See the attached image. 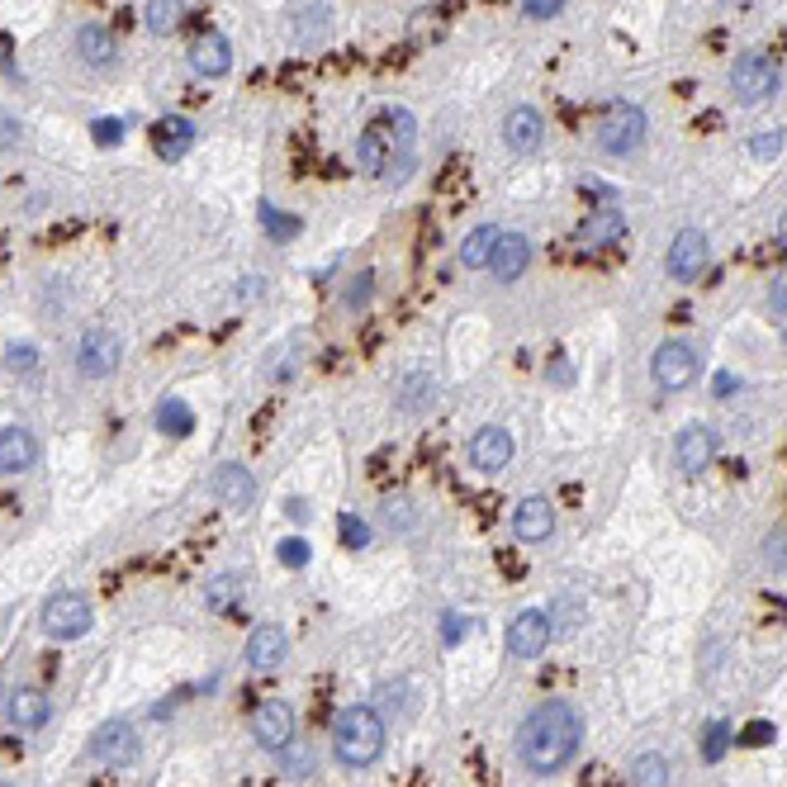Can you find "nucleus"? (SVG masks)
Here are the masks:
<instances>
[{"label":"nucleus","instance_id":"1","mask_svg":"<svg viewBox=\"0 0 787 787\" xmlns=\"http://www.w3.org/2000/svg\"><path fill=\"white\" fill-rule=\"evenodd\" d=\"M579 750H583V716L565 698L541 702L518 726V754L536 778H550V773L569 768L579 759Z\"/></svg>","mask_w":787,"mask_h":787},{"label":"nucleus","instance_id":"2","mask_svg":"<svg viewBox=\"0 0 787 787\" xmlns=\"http://www.w3.org/2000/svg\"><path fill=\"white\" fill-rule=\"evenodd\" d=\"M385 716L365 702H351V707L337 712L332 722V754L342 768H371L379 754H385Z\"/></svg>","mask_w":787,"mask_h":787},{"label":"nucleus","instance_id":"3","mask_svg":"<svg viewBox=\"0 0 787 787\" xmlns=\"http://www.w3.org/2000/svg\"><path fill=\"white\" fill-rule=\"evenodd\" d=\"M645 133H650V119L641 105L617 100V105H607L603 119L593 124V143H598L607 157H631V153H641Z\"/></svg>","mask_w":787,"mask_h":787},{"label":"nucleus","instance_id":"4","mask_svg":"<svg viewBox=\"0 0 787 787\" xmlns=\"http://www.w3.org/2000/svg\"><path fill=\"white\" fill-rule=\"evenodd\" d=\"M730 95H736V105L744 110H759V105H768L773 95L783 86V72L778 62L768 58V52H740L736 62H730Z\"/></svg>","mask_w":787,"mask_h":787},{"label":"nucleus","instance_id":"5","mask_svg":"<svg viewBox=\"0 0 787 787\" xmlns=\"http://www.w3.org/2000/svg\"><path fill=\"white\" fill-rule=\"evenodd\" d=\"M698 375H702V356H698L693 342H683V337L659 342L655 356H650V379H655V389H664V393L688 389Z\"/></svg>","mask_w":787,"mask_h":787},{"label":"nucleus","instance_id":"6","mask_svg":"<svg viewBox=\"0 0 787 787\" xmlns=\"http://www.w3.org/2000/svg\"><path fill=\"white\" fill-rule=\"evenodd\" d=\"M38 621H44V635H52V641H81V635L95 627V613H90L86 593L62 589V593H52V598L44 603Z\"/></svg>","mask_w":787,"mask_h":787},{"label":"nucleus","instance_id":"7","mask_svg":"<svg viewBox=\"0 0 787 787\" xmlns=\"http://www.w3.org/2000/svg\"><path fill=\"white\" fill-rule=\"evenodd\" d=\"M550 621H555V617L546 613V607H522V613L508 621V635H504L508 655H512V659H536V655H546V645H550V635H555Z\"/></svg>","mask_w":787,"mask_h":787},{"label":"nucleus","instance_id":"8","mask_svg":"<svg viewBox=\"0 0 787 787\" xmlns=\"http://www.w3.org/2000/svg\"><path fill=\"white\" fill-rule=\"evenodd\" d=\"M716 451H722V441H716V432H712L707 423H688V427H678V437H674V465H678V474L698 480L702 470H712Z\"/></svg>","mask_w":787,"mask_h":787},{"label":"nucleus","instance_id":"9","mask_svg":"<svg viewBox=\"0 0 787 787\" xmlns=\"http://www.w3.org/2000/svg\"><path fill=\"white\" fill-rule=\"evenodd\" d=\"M252 736H256V744L262 750H270V754H280L284 744L294 740V707L284 698H262L252 707Z\"/></svg>","mask_w":787,"mask_h":787},{"label":"nucleus","instance_id":"10","mask_svg":"<svg viewBox=\"0 0 787 787\" xmlns=\"http://www.w3.org/2000/svg\"><path fill=\"white\" fill-rule=\"evenodd\" d=\"M256 494H262V488H256V474L247 465H238V460H223V465L209 474V498L223 504L228 512H247L256 504Z\"/></svg>","mask_w":787,"mask_h":787},{"label":"nucleus","instance_id":"11","mask_svg":"<svg viewBox=\"0 0 787 787\" xmlns=\"http://www.w3.org/2000/svg\"><path fill=\"white\" fill-rule=\"evenodd\" d=\"M119 361H124V342H119L110 328H90V332L76 342V371L86 375V379L114 375Z\"/></svg>","mask_w":787,"mask_h":787},{"label":"nucleus","instance_id":"12","mask_svg":"<svg viewBox=\"0 0 787 787\" xmlns=\"http://www.w3.org/2000/svg\"><path fill=\"white\" fill-rule=\"evenodd\" d=\"M512 456H518V437L498 423H488L470 437V465L480 474H504L512 465Z\"/></svg>","mask_w":787,"mask_h":787},{"label":"nucleus","instance_id":"13","mask_svg":"<svg viewBox=\"0 0 787 787\" xmlns=\"http://www.w3.org/2000/svg\"><path fill=\"white\" fill-rule=\"evenodd\" d=\"M86 754L95 759V764H105V768H129L133 759H138V736H133L129 722H105L90 736Z\"/></svg>","mask_w":787,"mask_h":787},{"label":"nucleus","instance_id":"14","mask_svg":"<svg viewBox=\"0 0 787 787\" xmlns=\"http://www.w3.org/2000/svg\"><path fill=\"white\" fill-rule=\"evenodd\" d=\"M664 270H669V280H678V284L702 280V270H707V238H702L698 228H683V233L669 242V252H664Z\"/></svg>","mask_w":787,"mask_h":787},{"label":"nucleus","instance_id":"15","mask_svg":"<svg viewBox=\"0 0 787 787\" xmlns=\"http://www.w3.org/2000/svg\"><path fill=\"white\" fill-rule=\"evenodd\" d=\"M627 238V214L617 205H598L593 214H583V223L574 228V247L579 252H603L613 242Z\"/></svg>","mask_w":787,"mask_h":787},{"label":"nucleus","instance_id":"16","mask_svg":"<svg viewBox=\"0 0 787 787\" xmlns=\"http://www.w3.org/2000/svg\"><path fill=\"white\" fill-rule=\"evenodd\" d=\"M504 143H508V153H518V157H536L541 143H546V119H541V110L512 105L504 114Z\"/></svg>","mask_w":787,"mask_h":787},{"label":"nucleus","instance_id":"17","mask_svg":"<svg viewBox=\"0 0 787 787\" xmlns=\"http://www.w3.org/2000/svg\"><path fill=\"white\" fill-rule=\"evenodd\" d=\"M437 399H441V385H437V375H427V371H409L393 385V409H399L403 417H423L437 409Z\"/></svg>","mask_w":787,"mask_h":787},{"label":"nucleus","instance_id":"18","mask_svg":"<svg viewBox=\"0 0 787 787\" xmlns=\"http://www.w3.org/2000/svg\"><path fill=\"white\" fill-rule=\"evenodd\" d=\"M550 532H555V504L550 498L532 494V498H522V504L512 508V536L518 541L541 546V541H550Z\"/></svg>","mask_w":787,"mask_h":787},{"label":"nucleus","instance_id":"19","mask_svg":"<svg viewBox=\"0 0 787 787\" xmlns=\"http://www.w3.org/2000/svg\"><path fill=\"white\" fill-rule=\"evenodd\" d=\"M190 66H195V76L205 81H219L233 72V44H228L223 34H199L195 44H190Z\"/></svg>","mask_w":787,"mask_h":787},{"label":"nucleus","instance_id":"20","mask_svg":"<svg viewBox=\"0 0 787 787\" xmlns=\"http://www.w3.org/2000/svg\"><path fill=\"white\" fill-rule=\"evenodd\" d=\"M38 465V437L29 427H0V474H24Z\"/></svg>","mask_w":787,"mask_h":787},{"label":"nucleus","instance_id":"21","mask_svg":"<svg viewBox=\"0 0 787 787\" xmlns=\"http://www.w3.org/2000/svg\"><path fill=\"white\" fill-rule=\"evenodd\" d=\"M48 716H52V698L44 688H15V693L5 698V722L15 730H38V726H48Z\"/></svg>","mask_w":787,"mask_h":787},{"label":"nucleus","instance_id":"22","mask_svg":"<svg viewBox=\"0 0 787 787\" xmlns=\"http://www.w3.org/2000/svg\"><path fill=\"white\" fill-rule=\"evenodd\" d=\"M526 266H532V242H526L522 233H504V238H498L494 256H488V270H494V280H498V284H512V280L526 276Z\"/></svg>","mask_w":787,"mask_h":787},{"label":"nucleus","instance_id":"23","mask_svg":"<svg viewBox=\"0 0 787 787\" xmlns=\"http://www.w3.org/2000/svg\"><path fill=\"white\" fill-rule=\"evenodd\" d=\"M290 29H294V44L300 48H323L332 38V5H323V0L318 5H300Z\"/></svg>","mask_w":787,"mask_h":787},{"label":"nucleus","instance_id":"24","mask_svg":"<svg viewBox=\"0 0 787 787\" xmlns=\"http://www.w3.org/2000/svg\"><path fill=\"white\" fill-rule=\"evenodd\" d=\"M284 650H290V641H284L280 627H252V635H247V664H252L256 674L280 669Z\"/></svg>","mask_w":787,"mask_h":787},{"label":"nucleus","instance_id":"25","mask_svg":"<svg viewBox=\"0 0 787 787\" xmlns=\"http://www.w3.org/2000/svg\"><path fill=\"white\" fill-rule=\"evenodd\" d=\"M153 147H157V157H167V161H181L190 147H195V124L181 114H167L161 124L153 129Z\"/></svg>","mask_w":787,"mask_h":787},{"label":"nucleus","instance_id":"26","mask_svg":"<svg viewBox=\"0 0 787 787\" xmlns=\"http://www.w3.org/2000/svg\"><path fill=\"white\" fill-rule=\"evenodd\" d=\"M76 58L86 66H95V72L114 66V34L105 29V24H81L76 29Z\"/></svg>","mask_w":787,"mask_h":787},{"label":"nucleus","instance_id":"27","mask_svg":"<svg viewBox=\"0 0 787 787\" xmlns=\"http://www.w3.org/2000/svg\"><path fill=\"white\" fill-rule=\"evenodd\" d=\"M498 238H504V228H498V223H480V228H470L465 242H460V266H465V270L488 266V256H494Z\"/></svg>","mask_w":787,"mask_h":787},{"label":"nucleus","instance_id":"28","mask_svg":"<svg viewBox=\"0 0 787 787\" xmlns=\"http://www.w3.org/2000/svg\"><path fill=\"white\" fill-rule=\"evenodd\" d=\"M242 574H214L209 583H205V607L209 613H233V607L242 603Z\"/></svg>","mask_w":787,"mask_h":787},{"label":"nucleus","instance_id":"29","mask_svg":"<svg viewBox=\"0 0 787 787\" xmlns=\"http://www.w3.org/2000/svg\"><path fill=\"white\" fill-rule=\"evenodd\" d=\"M157 427L167 432V437H190V432H195V413H190L185 399L167 393V399L157 403Z\"/></svg>","mask_w":787,"mask_h":787},{"label":"nucleus","instance_id":"30","mask_svg":"<svg viewBox=\"0 0 787 787\" xmlns=\"http://www.w3.org/2000/svg\"><path fill=\"white\" fill-rule=\"evenodd\" d=\"M631 787H669V759L659 750L631 759Z\"/></svg>","mask_w":787,"mask_h":787},{"label":"nucleus","instance_id":"31","mask_svg":"<svg viewBox=\"0 0 787 787\" xmlns=\"http://www.w3.org/2000/svg\"><path fill=\"white\" fill-rule=\"evenodd\" d=\"M181 15H185L181 0H147L143 24H147L153 34H171V29H181Z\"/></svg>","mask_w":787,"mask_h":787},{"label":"nucleus","instance_id":"32","mask_svg":"<svg viewBox=\"0 0 787 787\" xmlns=\"http://www.w3.org/2000/svg\"><path fill=\"white\" fill-rule=\"evenodd\" d=\"M385 522H389V532H413V526H417L413 498L409 494H389L385 498Z\"/></svg>","mask_w":787,"mask_h":787},{"label":"nucleus","instance_id":"33","mask_svg":"<svg viewBox=\"0 0 787 787\" xmlns=\"http://www.w3.org/2000/svg\"><path fill=\"white\" fill-rule=\"evenodd\" d=\"M783 147H787V133H783L778 124L750 133V157H754V161H778Z\"/></svg>","mask_w":787,"mask_h":787},{"label":"nucleus","instance_id":"34","mask_svg":"<svg viewBox=\"0 0 787 787\" xmlns=\"http://www.w3.org/2000/svg\"><path fill=\"white\" fill-rule=\"evenodd\" d=\"M371 294H375V270H356V276L347 280V290H342V308L361 314V308L371 304Z\"/></svg>","mask_w":787,"mask_h":787},{"label":"nucleus","instance_id":"35","mask_svg":"<svg viewBox=\"0 0 787 787\" xmlns=\"http://www.w3.org/2000/svg\"><path fill=\"white\" fill-rule=\"evenodd\" d=\"M280 768L290 773V778H308L314 773V754H308V744H300V740H290L280 750Z\"/></svg>","mask_w":787,"mask_h":787},{"label":"nucleus","instance_id":"36","mask_svg":"<svg viewBox=\"0 0 787 787\" xmlns=\"http://www.w3.org/2000/svg\"><path fill=\"white\" fill-rule=\"evenodd\" d=\"M730 744H736L730 726H726V722H712L707 736H702V759H707V764H722V754L730 750Z\"/></svg>","mask_w":787,"mask_h":787},{"label":"nucleus","instance_id":"37","mask_svg":"<svg viewBox=\"0 0 787 787\" xmlns=\"http://www.w3.org/2000/svg\"><path fill=\"white\" fill-rule=\"evenodd\" d=\"M5 371L10 375H34L38 371V347L34 342H10L5 347Z\"/></svg>","mask_w":787,"mask_h":787},{"label":"nucleus","instance_id":"38","mask_svg":"<svg viewBox=\"0 0 787 787\" xmlns=\"http://www.w3.org/2000/svg\"><path fill=\"white\" fill-rule=\"evenodd\" d=\"M262 223H266V233L270 238H280V242H290V238H300V219L294 214H276V205H262Z\"/></svg>","mask_w":787,"mask_h":787},{"label":"nucleus","instance_id":"39","mask_svg":"<svg viewBox=\"0 0 787 787\" xmlns=\"http://www.w3.org/2000/svg\"><path fill=\"white\" fill-rule=\"evenodd\" d=\"M308 555H314V550H308V541H304V536H284L280 546H276V560H280L284 569H304V565H308Z\"/></svg>","mask_w":787,"mask_h":787},{"label":"nucleus","instance_id":"40","mask_svg":"<svg viewBox=\"0 0 787 787\" xmlns=\"http://www.w3.org/2000/svg\"><path fill=\"white\" fill-rule=\"evenodd\" d=\"M337 526H342V546L347 550H365V546H371V526H365L361 518L342 512V522H337Z\"/></svg>","mask_w":787,"mask_h":787},{"label":"nucleus","instance_id":"41","mask_svg":"<svg viewBox=\"0 0 787 787\" xmlns=\"http://www.w3.org/2000/svg\"><path fill=\"white\" fill-rule=\"evenodd\" d=\"M526 20H555L565 10V0H518Z\"/></svg>","mask_w":787,"mask_h":787},{"label":"nucleus","instance_id":"42","mask_svg":"<svg viewBox=\"0 0 787 787\" xmlns=\"http://www.w3.org/2000/svg\"><path fill=\"white\" fill-rule=\"evenodd\" d=\"M90 133H95V143L100 147H114L119 138H124V124H119V119H95Z\"/></svg>","mask_w":787,"mask_h":787},{"label":"nucleus","instance_id":"43","mask_svg":"<svg viewBox=\"0 0 787 787\" xmlns=\"http://www.w3.org/2000/svg\"><path fill=\"white\" fill-rule=\"evenodd\" d=\"M465 631H470L465 617H456V613L441 617V641H446V645H460V641H465Z\"/></svg>","mask_w":787,"mask_h":787},{"label":"nucleus","instance_id":"44","mask_svg":"<svg viewBox=\"0 0 787 787\" xmlns=\"http://www.w3.org/2000/svg\"><path fill=\"white\" fill-rule=\"evenodd\" d=\"M768 308H773V314H783V318H787V270H783L778 280H773V290H768Z\"/></svg>","mask_w":787,"mask_h":787},{"label":"nucleus","instance_id":"45","mask_svg":"<svg viewBox=\"0 0 787 787\" xmlns=\"http://www.w3.org/2000/svg\"><path fill=\"white\" fill-rule=\"evenodd\" d=\"M773 740V726L768 722H754L750 730H744V744H768Z\"/></svg>","mask_w":787,"mask_h":787},{"label":"nucleus","instance_id":"46","mask_svg":"<svg viewBox=\"0 0 787 787\" xmlns=\"http://www.w3.org/2000/svg\"><path fill=\"white\" fill-rule=\"evenodd\" d=\"M0 72H15V44H10V34H0Z\"/></svg>","mask_w":787,"mask_h":787},{"label":"nucleus","instance_id":"47","mask_svg":"<svg viewBox=\"0 0 787 787\" xmlns=\"http://www.w3.org/2000/svg\"><path fill=\"white\" fill-rule=\"evenodd\" d=\"M284 518H290V522H308V504H304V498H290V504H284Z\"/></svg>","mask_w":787,"mask_h":787},{"label":"nucleus","instance_id":"48","mask_svg":"<svg viewBox=\"0 0 787 787\" xmlns=\"http://www.w3.org/2000/svg\"><path fill=\"white\" fill-rule=\"evenodd\" d=\"M10 143H20V124H0V147H10Z\"/></svg>","mask_w":787,"mask_h":787},{"label":"nucleus","instance_id":"49","mask_svg":"<svg viewBox=\"0 0 787 787\" xmlns=\"http://www.w3.org/2000/svg\"><path fill=\"white\" fill-rule=\"evenodd\" d=\"M778 242H783V247H787V209L778 214Z\"/></svg>","mask_w":787,"mask_h":787},{"label":"nucleus","instance_id":"50","mask_svg":"<svg viewBox=\"0 0 787 787\" xmlns=\"http://www.w3.org/2000/svg\"><path fill=\"white\" fill-rule=\"evenodd\" d=\"M730 5H744V0H730Z\"/></svg>","mask_w":787,"mask_h":787},{"label":"nucleus","instance_id":"51","mask_svg":"<svg viewBox=\"0 0 787 787\" xmlns=\"http://www.w3.org/2000/svg\"><path fill=\"white\" fill-rule=\"evenodd\" d=\"M0 787H5V783H0Z\"/></svg>","mask_w":787,"mask_h":787}]
</instances>
